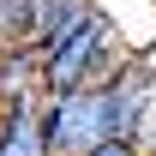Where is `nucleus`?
I'll list each match as a JSON object with an SVG mask.
<instances>
[{"label":"nucleus","instance_id":"obj_1","mask_svg":"<svg viewBox=\"0 0 156 156\" xmlns=\"http://www.w3.org/2000/svg\"><path fill=\"white\" fill-rule=\"evenodd\" d=\"M42 138H48V156H90L102 138H114L108 96H102V90L48 96L42 102Z\"/></svg>","mask_w":156,"mask_h":156},{"label":"nucleus","instance_id":"obj_2","mask_svg":"<svg viewBox=\"0 0 156 156\" xmlns=\"http://www.w3.org/2000/svg\"><path fill=\"white\" fill-rule=\"evenodd\" d=\"M102 96H108V120H114V138H138V144H156V60L144 54V48H132L126 54V66H120L108 84H96Z\"/></svg>","mask_w":156,"mask_h":156},{"label":"nucleus","instance_id":"obj_3","mask_svg":"<svg viewBox=\"0 0 156 156\" xmlns=\"http://www.w3.org/2000/svg\"><path fill=\"white\" fill-rule=\"evenodd\" d=\"M90 12H96V0H36V54L60 48L72 30H84Z\"/></svg>","mask_w":156,"mask_h":156},{"label":"nucleus","instance_id":"obj_4","mask_svg":"<svg viewBox=\"0 0 156 156\" xmlns=\"http://www.w3.org/2000/svg\"><path fill=\"white\" fill-rule=\"evenodd\" d=\"M48 96L42 90V54L24 48V54H0V108H18V102Z\"/></svg>","mask_w":156,"mask_h":156},{"label":"nucleus","instance_id":"obj_5","mask_svg":"<svg viewBox=\"0 0 156 156\" xmlns=\"http://www.w3.org/2000/svg\"><path fill=\"white\" fill-rule=\"evenodd\" d=\"M36 48V0H0V54Z\"/></svg>","mask_w":156,"mask_h":156},{"label":"nucleus","instance_id":"obj_6","mask_svg":"<svg viewBox=\"0 0 156 156\" xmlns=\"http://www.w3.org/2000/svg\"><path fill=\"white\" fill-rule=\"evenodd\" d=\"M90 156H150V144H138V138H102Z\"/></svg>","mask_w":156,"mask_h":156},{"label":"nucleus","instance_id":"obj_7","mask_svg":"<svg viewBox=\"0 0 156 156\" xmlns=\"http://www.w3.org/2000/svg\"><path fill=\"white\" fill-rule=\"evenodd\" d=\"M0 138H6V108H0Z\"/></svg>","mask_w":156,"mask_h":156}]
</instances>
